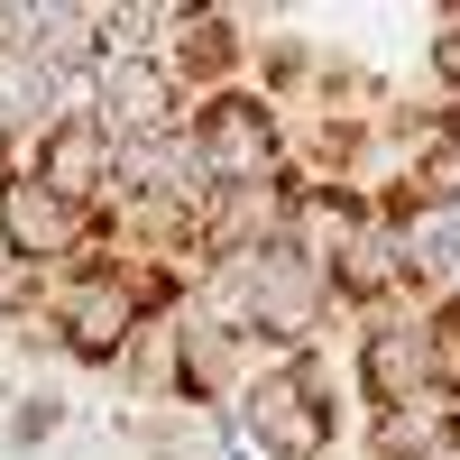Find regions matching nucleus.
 <instances>
[{
    "mask_svg": "<svg viewBox=\"0 0 460 460\" xmlns=\"http://www.w3.org/2000/svg\"><path fill=\"white\" fill-rule=\"evenodd\" d=\"M240 451L249 460H332V368L314 350L267 359L258 377H240Z\"/></svg>",
    "mask_w": 460,
    "mask_h": 460,
    "instance_id": "obj_1",
    "label": "nucleus"
},
{
    "mask_svg": "<svg viewBox=\"0 0 460 460\" xmlns=\"http://www.w3.org/2000/svg\"><path fill=\"white\" fill-rule=\"evenodd\" d=\"M184 147H194V166L212 175V194H221V184H277V175H295L286 111H277V102H258L249 84L203 93L194 111H184Z\"/></svg>",
    "mask_w": 460,
    "mask_h": 460,
    "instance_id": "obj_2",
    "label": "nucleus"
},
{
    "mask_svg": "<svg viewBox=\"0 0 460 460\" xmlns=\"http://www.w3.org/2000/svg\"><path fill=\"white\" fill-rule=\"evenodd\" d=\"M0 240H10V258L28 277H56V267L102 249V221L84 203H65L56 184H37L28 166H0Z\"/></svg>",
    "mask_w": 460,
    "mask_h": 460,
    "instance_id": "obj_3",
    "label": "nucleus"
},
{
    "mask_svg": "<svg viewBox=\"0 0 460 460\" xmlns=\"http://www.w3.org/2000/svg\"><path fill=\"white\" fill-rule=\"evenodd\" d=\"M84 111H93V129L111 147H138V138H175L194 102H184V84L157 56H102L93 84H84Z\"/></svg>",
    "mask_w": 460,
    "mask_h": 460,
    "instance_id": "obj_4",
    "label": "nucleus"
},
{
    "mask_svg": "<svg viewBox=\"0 0 460 460\" xmlns=\"http://www.w3.org/2000/svg\"><path fill=\"white\" fill-rule=\"evenodd\" d=\"M433 387H451L433 314L396 304V314L359 323V396H368V414H387V405H414V396H433Z\"/></svg>",
    "mask_w": 460,
    "mask_h": 460,
    "instance_id": "obj_5",
    "label": "nucleus"
},
{
    "mask_svg": "<svg viewBox=\"0 0 460 460\" xmlns=\"http://www.w3.org/2000/svg\"><path fill=\"white\" fill-rule=\"evenodd\" d=\"M19 166L37 175V184H56L65 203H84V212H102L111 203V175H120V147H111L102 129H93V111L84 102H65L47 129H37L28 147H19Z\"/></svg>",
    "mask_w": 460,
    "mask_h": 460,
    "instance_id": "obj_6",
    "label": "nucleus"
},
{
    "mask_svg": "<svg viewBox=\"0 0 460 460\" xmlns=\"http://www.w3.org/2000/svg\"><path fill=\"white\" fill-rule=\"evenodd\" d=\"M157 65L184 84V102L249 84V19H240V10H166Z\"/></svg>",
    "mask_w": 460,
    "mask_h": 460,
    "instance_id": "obj_7",
    "label": "nucleus"
},
{
    "mask_svg": "<svg viewBox=\"0 0 460 460\" xmlns=\"http://www.w3.org/2000/svg\"><path fill=\"white\" fill-rule=\"evenodd\" d=\"M396 221V258H405V295H460V194L414 184L405 203H377Z\"/></svg>",
    "mask_w": 460,
    "mask_h": 460,
    "instance_id": "obj_8",
    "label": "nucleus"
},
{
    "mask_svg": "<svg viewBox=\"0 0 460 460\" xmlns=\"http://www.w3.org/2000/svg\"><path fill=\"white\" fill-rule=\"evenodd\" d=\"M442 442H460V387H433V396L377 414V460H424Z\"/></svg>",
    "mask_w": 460,
    "mask_h": 460,
    "instance_id": "obj_9",
    "label": "nucleus"
},
{
    "mask_svg": "<svg viewBox=\"0 0 460 460\" xmlns=\"http://www.w3.org/2000/svg\"><path fill=\"white\" fill-rule=\"evenodd\" d=\"M65 433V396H19L10 405V451H47Z\"/></svg>",
    "mask_w": 460,
    "mask_h": 460,
    "instance_id": "obj_10",
    "label": "nucleus"
},
{
    "mask_svg": "<svg viewBox=\"0 0 460 460\" xmlns=\"http://www.w3.org/2000/svg\"><path fill=\"white\" fill-rule=\"evenodd\" d=\"M221 460H249V451H221Z\"/></svg>",
    "mask_w": 460,
    "mask_h": 460,
    "instance_id": "obj_11",
    "label": "nucleus"
},
{
    "mask_svg": "<svg viewBox=\"0 0 460 460\" xmlns=\"http://www.w3.org/2000/svg\"><path fill=\"white\" fill-rule=\"evenodd\" d=\"M451 323H460V295H451Z\"/></svg>",
    "mask_w": 460,
    "mask_h": 460,
    "instance_id": "obj_12",
    "label": "nucleus"
}]
</instances>
